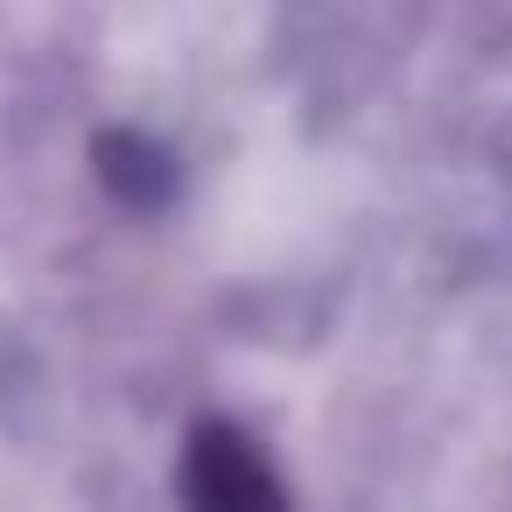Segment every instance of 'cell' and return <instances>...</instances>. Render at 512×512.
<instances>
[{"instance_id":"6da1fadb","label":"cell","mask_w":512,"mask_h":512,"mask_svg":"<svg viewBox=\"0 0 512 512\" xmlns=\"http://www.w3.org/2000/svg\"><path fill=\"white\" fill-rule=\"evenodd\" d=\"M176 491H183V512H295L267 449L239 421H218V414L183 435Z\"/></svg>"},{"instance_id":"7a4b0ae2","label":"cell","mask_w":512,"mask_h":512,"mask_svg":"<svg viewBox=\"0 0 512 512\" xmlns=\"http://www.w3.org/2000/svg\"><path fill=\"white\" fill-rule=\"evenodd\" d=\"M92 162H99V183L127 204V211H162L169 197H176V162L148 141V134H106L99 148H92Z\"/></svg>"}]
</instances>
